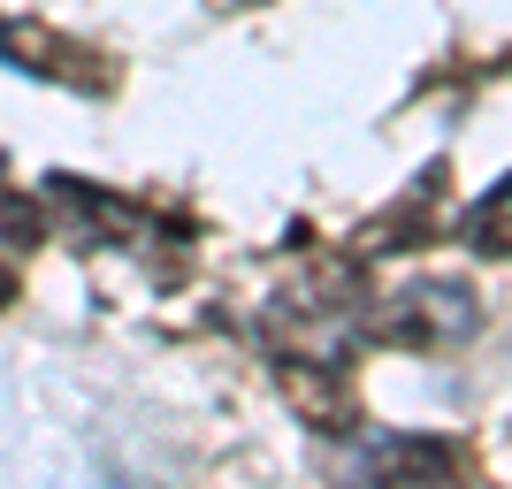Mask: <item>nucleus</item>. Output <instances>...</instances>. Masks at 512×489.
Segmentation results:
<instances>
[{
	"label": "nucleus",
	"mask_w": 512,
	"mask_h": 489,
	"mask_svg": "<svg viewBox=\"0 0 512 489\" xmlns=\"http://www.w3.org/2000/svg\"><path fill=\"white\" fill-rule=\"evenodd\" d=\"M375 482H459V451L451 444H421V436H383L360 459Z\"/></svg>",
	"instance_id": "obj_3"
},
{
	"label": "nucleus",
	"mask_w": 512,
	"mask_h": 489,
	"mask_svg": "<svg viewBox=\"0 0 512 489\" xmlns=\"http://www.w3.org/2000/svg\"><path fill=\"white\" fill-rule=\"evenodd\" d=\"M505 199H512L505 184H490V199L467 214V245H474V253H490V260L505 253Z\"/></svg>",
	"instance_id": "obj_4"
},
{
	"label": "nucleus",
	"mask_w": 512,
	"mask_h": 489,
	"mask_svg": "<svg viewBox=\"0 0 512 489\" xmlns=\"http://www.w3.org/2000/svg\"><path fill=\"white\" fill-rule=\"evenodd\" d=\"M8 298H16V276H8V268H0V306H8Z\"/></svg>",
	"instance_id": "obj_6"
},
{
	"label": "nucleus",
	"mask_w": 512,
	"mask_h": 489,
	"mask_svg": "<svg viewBox=\"0 0 512 489\" xmlns=\"http://www.w3.org/2000/svg\"><path fill=\"white\" fill-rule=\"evenodd\" d=\"M375 337L383 344H459L474 337V298L459 283H421V291H398L390 298V314L375 321Z\"/></svg>",
	"instance_id": "obj_1"
},
{
	"label": "nucleus",
	"mask_w": 512,
	"mask_h": 489,
	"mask_svg": "<svg viewBox=\"0 0 512 489\" xmlns=\"http://www.w3.org/2000/svg\"><path fill=\"white\" fill-rule=\"evenodd\" d=\"M283 398L299 405V413L321 428V436L360 428V405H352V390L337 383V360H299V367H283Z\"/></svg>",
	"instance_id": "obj_2"
},
{
	"label": "nucleus",
	"mask_w": 512,
	"mask_h": 489,
	"mask_svg": "<svg viewBox=\"0 0 512 489\" xmlns=\"http://www.w3.org/2000/svg\"><path fill=\"white\" fill-rule=\"evenodd\" d=\"M0 230H8V245H39L46 222H39V207H31V199H0Z\"/></svg>",
	"instance_id": "obj_5"
}]
</instances>
